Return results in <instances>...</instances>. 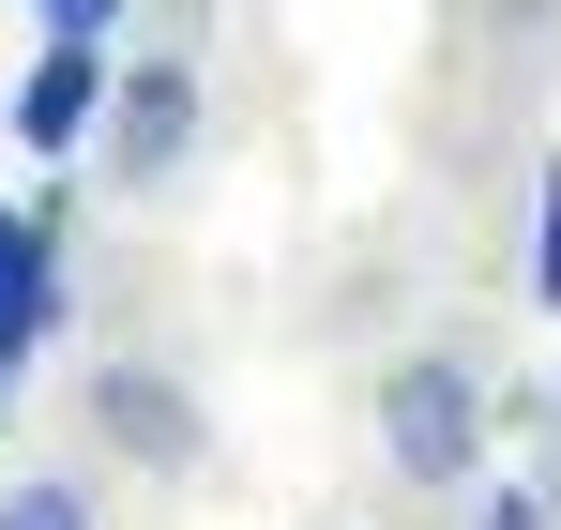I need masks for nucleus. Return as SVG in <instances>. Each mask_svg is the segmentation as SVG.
Here are the masks:
<instances>
[{
	"label": "nucleus",
	"mask_w": 561,
	"mask_h": 530,
	"mask_svg": "<svg viewBox=\"0 0 561 530\" xmlns=\"http://www.w3.org/2000/svg\"><path fill=\"white\" fill-rule=\"evenodd\" d=\"M379 454H394L410 485H470V470H485V364L470 349L379 364Z\"/></svg>",
	"instance_id": "nucleus-1"
},
{
	"label": "nucleus",
	"mask_w": 561,
	"mask_h": 530,
	"mask_svg": "<svg viewBox=\"0 0 561 530\" xmlns=\"http://www.w3.org/2000/svg\"><path fill=\"white\" fill-rule=\"evenodd\" d=\"M183 152H197V61H122L106 77V182L152 197Z\"/></svg>",
	"instance_id": "nucleus-2"
},
{
	"label": "nucleus",
	"mask_w": 561,
	"mask_h": 530,
	"mask_svg": "<svg viewBox=\"0 0 561 530\" xmlns=\"http://www.w3.org/2000/svg\"><path fill=\"white\" fill-rule=\"evenodd\" d=\"M92 440L137 454V470H197V454H213L197 379H168V364H92Z\"/></svg>",
	"instance_id": "nucleus-3"
},
{
	"label": "nucleus",
	"mask_w": 561,
	"mask_h": 530,
	"mask_svg": "<svg viewBox=\"0 0 561 530\" xmlns=\"http://www.w3.org/2000/svg\"><path fill=\"white\" fill-rule=\"evenodd\" d=\"M106 77H122V61H106L92 31H61V46L15 77V137H31V152H77V137H92V106H106Z\"/></svg>",
	"instance_id": "nucleus-4"
},
{
	"label": "nucleus",
	"mask_w": 561,
	"mask_h": 530,
	"mask_svg": "<svg viewBox=\"0 0 561 530\" xmlns=\"http://www.w3.org/2000/svg\"><path fill=\"white\" fill-rule=\"evenodd\" d=\"M0 530H92V485L77 470H15L0 485Z\"/></svg>",
	"instance_id": "nucleus-5"
},
{
	"label": "nucleus",
	"mask_w": 561,
	"mask_h": 530,
	"mask_svg": "<svg viewBox=\"0 0 561 530\" xmlns=\"http://www.w3.org/2000/svg\"><path fill=\"white\" fill-rule=\"evenodd\" d=\"M561 500H531V485H501V500H485V530H547Z\"/></svg>",
	"instance_id": "nucleus-6"
},
{
	"label": "nucleus",
	"mask_w": 561,
	"mask_h": 530,
	"mask_svg": "<svg viewBox=\"0 0 561 530\" xmlns=\"http://www.w3.org/2000/svg\"><path fill=\"white\" fill-rule=\"evenodd\" d=\"M547 303H561V182H547Z\"/></svg>",
	"instance_id": "nucleus-7"
},
{
	"label": "nucleus",
	"mask_w": 561,
	"mask_h": 530,
	"mask_svg": "<svg viewBox=\"0 0 561 530\" xmlns=\"http://www.w3.org/2000/svg\"><path fill=\"white\" fill-rule=\"evenodd\" d=\"M61 31H106V0H61Z\"/></svg>",
	"instance_id": "nucleus-8"
},
{
	"label": "nucleus",
	"mask_w": 561,
	"mask_h": 530,
	"mask_svg": "<svg viewBox=\"0 0 561 530\" xmlns=\"http://www.w3.org/2000/svg\"><path fill=\"white\" fill-rule=\"evenodd\" d=\"M0 364H15V334H0Z\"/></svg>",
	"instance_id": "nucleus-9"
}]
</instances>
